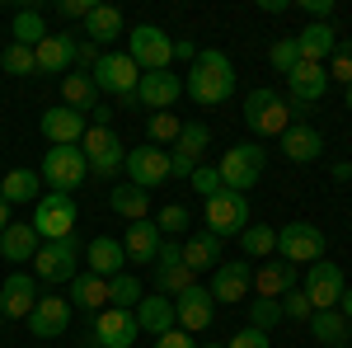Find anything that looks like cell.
<instances>
[{
	"label": "cell",
	"mask_w": 352,
	"mask_h": 348,
	"mask_svg": "<svg viewBox=\"0 0 352 348\" xmlns=\"http://www.w3.org/2000/svg\"><path fill=\"white\" fill-rule=\"evenodd\" d=\"M155 348H197V339H192L188 329H169V334L155 339Z\"/></svg>",
	"instance_id": "db71d44e"
},
{
	"label": "cell",
	"mask_w": 352,
	"mask_h": 348,
	"mask_svg": "<svg viewBox=\"0 0 352 348\" xmlns=\"http://www.w3.org/2000/svg\"><path fill=\"white\" fill-rule=\"evenodd\" d=\"M141 296H146V287H141V278H136V273H118V278H109V306L132 311Z\"/></svg>",
	"instance_id": "ab89813d"
},
{
	"label": "cell",
	"mask_w": 352,
	"mask_h": 348,
	"mask_svg": "<svg viewBox=\"0 0 352 348\" xmlns=\"http://www.w3.org/2000/svg\"><path fill=\"white\" fill-rule=\"evenodd\" d=\"M89 81L99 85V94H113L118 104H136V81H141V71H136V61L127 52H104L99 57V66L89 71Z\"/></svg>",
	"instance_id": "277c9868"
},
{
	"label": "cell",
	"mask_w": 352,
	"mask_h": 348,
	"mask_svg": "<svg viewBox=\"0 0 352 348\" xmlns=\"http://www.w3.org/2000/svg\"><path fill=\"white\" fill-rule=\"evenodd\" d=\"M151 287H155V296H169V301L192 287V268L184 264V254H179L174 240L160 245V254H155V264H151Z\"/></svg>",
	"instance_id": "8fae6325"
},
{
	"label": "cell",
	"mask_w": 352,
	"mask_h": 348,
	"mask_svg": "<svg viewBox=\"0 0 352 348\" xmlns=\"http://www.w3.org/2000/svg\"><path fill=\"white\" fill-rule=\"evenodd\" d=\"M277 320H282V301H272V296L249 301V325H254V329H263V334H268Z\"/></svg>",
	"instance_id": "ee69618b"
},
{
	"label": "cell",
	"mask_w": 352,
	"mask_h": 348,
	"mask_svg": "<svg viewBox=\"0 0 352 348\" xmlns=\"http://www.w3.org/2000/svg\"><path fill=\"white\" fill-rule=\"evenodd\" d=\"M0 66H5L10 76H33V71H38V57H33V48H19V43H10V48L0 52Z\"/></svg>",
	"instance_id": "7bdbcfd3"
},
{
	"label": "cell",
	"mask_w": 352,
	"mask_h": 348,
	"mask_svg": "<svg viewBox=\"0 0 352 348\" xmlns=\"http://www.w3.org/2000/svg\"><path fill=\"white\" fill-rule=\"evenodd\" d=\"M179 254H184V264H188L192 273H212V268L226 259V254H221V240L212 231H192L188 240L179 245Z\"/></svg>",
	"instance_id": "f1b7e54d"
},
{
	"label": "cell",
	"mask_w": 352,
	"mask_h": 348,
	"mask_svg": "<svg viewBox=\"0 0 352 348\" xmlns=\"http://www.w3.org/2000/svg\"><path fill=\"white\" fill-rule=\"evenodd\" d=\"M109 207L118 216H127V221H146V212H151V193H146V188L122 184V188H113V193H109Z\"/></svg>",
	"instance_id": "8d00e7d4"
},
{
	"label": "cell",
	"mask_w": 352,
	"mask_h": 348,
	"mask_svg": "<svg viewBox=\"0 0 352 348\" xmlns=\"http://www.w3.org/2000/svg\"><path fill=\"white\" fill-rule=\"evenodd\" d=\"M240 249H244V259H268L272 249H277V231L272 226H244Z\"/></svg>",
	"instance_id": "60d3db41"
},
{
	"label": "cell",
	"mask_w": 352,
	"mask_h": 348,
	"mask_svg": "<svg viewBox=\"0 0 352 348\" xmlns=\"http://www.w3.org/2000/svg\"><path fill=\"white\" fill-rule=\"evenodd\" d=\"M94 348H132L136 344V316L132 311H118V306H104L99 316H94Z\"/></svg>",
	"instance_id": "d6986e66"
},
{
	"label": "cell",
	"mask_w": 352,
	"mask_h": 348,
	"mask_svg": "<svg viewBox=\"0 0 352 348\" xmlns=\"http://www.w3.org/2000/svg\"><path fill=\"white\" fill-rule=\"evenodd\" d=\"M127 57L136 61V71L146 76V71H169V61H174V38L155 24H136L127 33Z\"/></svg>",
	"instance_id": "5b68a950"
},
{
	"label": "cell",
	"mask_w": 352,
	"mask_h": 348,
	"mask_svg": "<svg viewBox=\"0 0 352 348\" xmlns=\"http://www.w3.org/2000/svg\"><path fill=\"white\" fill-rule=\"evenodd\" d=\"M174 57H184V61L192 66V61H197V48H192L188 38H179V43H174Z\"/></svg>",
	"instance_id": "9f6ffc18"
},
{
	"label": "cell",
	"mask_w": 352,
	"mask_h": 348,
	"mask_svg": "<svg viewBox=\"0 0 352 348\" xmlns=\"http://www.w3.org/2000/svg\"><path fill=\"white\" fill-rule=\"evenodd\" d=\"M99 57H104V48H94V43H76V71H85V76H89V71H94V66H99Z\"/></svg>",
	"instance_id": "816d5d0a"
},
{
	"label": "cell",
	"mask_w": 352,
	"mask_h": 348,
	"mask_svg": "<svg viewBox=\"0 0 352 348\" xmlns=\"http://www.w3.org/2000/svg\"><path fill=\"white\" fill-rule=\"evenodd\" d=\"M179 132H184V123H179V113H151L146 118V146H174L179 141Z\"/></svg>",
	"instance_id": "f35d334b"
},
{
	"label": "cell",
	"mask_w": 352,
	"mask_h": 348,
	"mask_svg": "<svg viewBox=\"0 0 352 348\" xmlns=\"http://www.w3.org/2000/svg\"><path fill=\"white\" fill-rule=\"evenodd\" d=\"M76 33H47L38 48H33V57H38V71L43 76H71L76 71Z\"/></svg>",
	"instance_id": "44dd1931"
},
{
	"label": "cell",
	"mask_w": 352,
	"mask_h": 348,
	"mask_svg": "<svg viewBox=\"0 0 352 348\" xmlns=\"http://www.w3.org/2000/svg\"><path fill=\"white\" fill-rule=\"evenodd\" d=\"M310 316H315V306H310V296L300 292V287H292V292L282 296V320H305L310 325Z\"/></svg>",
	"instance_id": "7dc6e473"
},
{
	"label": "cell",
	"mask_w": 352,
	"mask_h": 348,
	"mask_svg": "<svg viewBox=\"0 0 352 348\" xmlns=\"http://www.w3.org/2000/svg\"><path fill=\"white\" fill-rule=\"evenodd\" d=\"M348 113H352V85H348Z\"/></svg>",
	"instance_id": "91938a15"
},
{
	"label": "cell",
	"mask_w": 352,
	"mask_h": 348,
	"mask_svg": "<svg viewBox=\"0 0 352 348\" xmlns=\"http://www.w3.org/2000/svg\"><path fill=\"white\" fill-rule=\"evenodd\" d=\"M160 226L146 216V221H132L127 226V236H122V254H127V264H155V254H160Z\"/></svg>",
	"instance_id": "cb8c5ba5"
},
{
	"label": "cell",
	"mask_w": 352,
	"mask_h": 348,
	"mask_svg": "<svg viewBox=\"0 0 352 348\" xmlns=\"http://www.w3.org/2000/svg\"><path fill=\"white\" fill-rule=\"evenodd\" d=\"M263 170H268V151H263L258 141H240V146H230V151L221 156V165H217L221 188H235V193L254 188L258 179H263Z\"/></svg>",
	"instance_id": "3957f363"
},
{
	"label": "cell",
	"mask_w": 352,
	"mask_h": 348,
	"mask_svg": "<svg viewBox=\"0 0 352 348\" xmlns=\"http://www.w3.org/2000/svg\"><path fill=\"white\" fill-rule=\"evenodd\" d=\"M28 329H33V339H61L71 329V301L56 292H43L38 306L28 311Z\"/></svg>",
	"instance_id": "e0dca14e"
},
{
	"label": "cell",
	"mask_w": 352,
	"mask_h": 348,
	"mask_svg": "<svg viewBox=\"0 0 352 348\" xmlns=\"http://www.w3.org/2000/svg\"><path fill=\"white\" fill-rule=\"evenodd\" d=\"M282 151H287V161H296V165H315L324 156V136L315 132L310 123H292L282 132Z\"/></svg>",
	"instance_id": "4316f807"
},
{
	"label": "cell",
	"mask_w": 352,
	"mask_h": 348,
	"mask_svg": "<svg viewBox=\"0 0 352 348\" xmlns=\"http://www.w3.org/2000/svg\"><path fill=\"white\" fill-rule=\"evenodd\" d=\"M61 99H66V108H76V113H94L99 85L89 81L85 71H71V76H61Z\"/></svg>",
	"instance_id": "e575fe53"
},
{
	"label": "cell",
	"mask_w": 352,
	"mask_h": 348,
	"mask_svg": "<svg viewBox=\"0 0 352 348\" xmlns=\"http://www.w3.org/2000/svg\"><path fill=\"white\" fill-rule=\"evenodd\" d=\"M192 104L202 108H217L226 104L230 94H235V66H230V57L217 52V48H207V52H197V61L188 66V81H184Z\"/></svg>",
	"instance_id": "6da1fadb"
},
{
	"label": "cell",
	"mask_w": 352,
	"mask_h": 348,
	"mask_svg": "<svg viewBox=\"0 0 352 348\" xmlns=\"http://www.w3.org/2000/svg\"><path fill=\"white\" fill-rule=\"evenodd\" d=\"M113 38H122V10H113V5H94L89 19H85V43L109 48Z\"/></svg>",
	"instance_id": "4dcf8cb0"
},
{
	"label": "cell",
	"mask_w": 352,
	"mask_h": 348,
	"mask_svg": "<svg viewBox=\"0 0 352 348\" xmlns=\"http://www.w3.org/2000/svg\"><path fill=\"white\" fill-rule=\"evenodd\" d=\"M338 311H343V316H348V325H352V287L343 292V301H338Z\"/></svg>",
	"instance_id": "6f0895ef"
},
{
	"label": "cell",
	"mask_w": 352,
	"mask_h": 348,
	"mask_svg": "<svg viewBox=\"0 0 352 348\" xmlns=\"http://www.w3.org/2000/svg\"><path fill=\"white\" fill-rule=\"evenodd\" d=\"M10 38H14L19 48H38V43L47 38V19H43V10H19L14 24H10Z\"/></svg>",
	"instance_id": "74e56055"
},
{
	"label": "cell",
	"mask_w": 352,
	"mask_h": 348,
	"mask_svg": "<svg viewBox=\"0 0 352 348\" xmlns=\"http://www.w3.org/2000/svg\"><path fill=\"white\" fill-rule=\"evenodd\" d=\"M85 268L99 273V278H118V273H127L122 240H113V236H94V240L85 245Z\"/></svg>",
	"instance_id": "484cf974"
},
{
	"label": "cell",
	"mask_w": 352,
	"mask_h": 348,
	"mask_svg": "<svg viewBox=\"0 0 352 348\" xmlns=\"http://www.w3.org/2000/svg\"><path fill=\"white\" fill-rule=\"evenodd\" d=\"M310 334H315L324 348H348L352 325H348L343 311H315V316H310Z\"/></svg>",
	"instance_id": "836d02e7"
},
{
	"label": "cell",
	"mask_w": 352,
	"mask_h": 348,
	"mask_svg": "<svg viewBox=\"0 0 352 348\" xmlns=\"http://www.w3.org/2000/svg\"><path fill=\"white\" fill-rule=\"evenodd\" d=\"M324 71H329V81L338 76V85H352V38H338V48H333Z\"/></svg>",
	"instance_id": "f6af8a7d"
},
{
	"label": "cell",
	"mask_w": 352,
	"mask_h": 348,
	"mask_svg": "<svg viewBox=\"0 0 352 348\" xmlns=\"http://www.w3.org/2000/svg\"><path fill=\"white\" fill-rule=\"evenodd\" d=\"M0 254H5L10 264H33V254H38V231H33V221H10L5 236H0Z\"/></svg>",
	"instance_id": "f546056e"
},
{
	"label": "cell",
	"mask_w": 352,
	"mask_h": 348,
	"mask_svg": "<svg viewBox=\"0 0 352 348\" xmlns=\"http://www.w3.org/2000/svg\"><path fill=\"white\" fill-rule=\"evenodd\" d=\"M174 320H179V329H188V334L212 329V320H217V301H212V292L197 287V283H192L188 292H179L174 296Z\"/></svg>",
	"instance_id": "ac0fdd59"
},
{
	"label": "cell",
	"mask_w": 352,
	"mask_h": 348,
	"mask_svg": "<svg viewBox=\"0 0 352 348\" xmlns=\"http://www.w3.org/2000/svg\"><path fill=\"white\" fill-rule=\"evenodd\" d=\"M207 146H212V132H207V123H188V127L179 132V141H174V151H179V156H188V161H197Z\"/></svg>",
	"instance_id": "b9f144b4"
},
{
	"label": "cell",
	"mask_w": 352,
	"mask_h": 348,
	"mask_svg": "<svg viewBox=\"0 0 352 348\" xmlns=\"http://www.w3.org/2000/svg\"><path fill=\"white\" fill-rule=\"evenodd\" d=\"M43 184L56 188V193H71V188H80V179L89 174V165H85L80 146H52L47 156H43Z\"/></svg>",
	"instance_id": "30bf717a"
},
{
	"label": "cell",
	"mask_w": 352,
	"mask_h": 348,
	"mask_svg": "<svg viewBox=\"0 0 352 348\" xmlns=\"http://www.w3.org/2000/svg\"><path fill=\"white\" fill-rule=\"evenodd\" d=\"M188 184H192V193H202V198H212V193L221 188V174H217V170H207V165H197V170L188 174Z\"/></svg>",
	"instance_id": "f907efd6"
},
{
	"label": "cell",
	"mask_w": 352,
	"mask_h": 348,
	"mask_svg": "<svg viewBox=\"0 0 352 348\" xmlns=\"http://www.w3.org/2000/svg\"><path fill=\"white\" fill-rule=\"evenodd\" d=\"M202 348H226V344H202Z\"/></svg>",
	"instance_id": "94428289"
},
{
	"label": "cell",
	"mask_w": 352,
	"mask_h": 348,
	"mask_svg": "<svg viewBox=\"0 0 352 348\" xmlns=\"http://www.w3.org/2000/svg\"><path fill=\"white\" fill-rule=\"evenodd\" d=\"M85 113H76V108H66V104H56L47 108L43 118H38V132L47 136L52 146H80V136H85Z\"/></svg>",
	"instance_id": "7402d4cb"
},
{
	"label": "cell",
	"mask_w": 352,
	"mask_h": 348,
	"mask_svg": "<svg viewBox=\"0 0 352 348\" xmlns=\"http://www.w3.org/2000/svg\"><path fill=\"white\" fill-rule=\"evenodd\" d=\"M272 66H277V71H282V76H292V71H296L300 66V52H296V38H282V43H272Z\"/></svg>",
	"instance_id": "c3c4849f"
},
{
	"label": "cell",
	"mask_w": 352,
	"mask_h": 348,
	"mask_svg": "<svg viewBox=\"0 0 352 348\" xmlns=\"http://www.w3.org/2000/svg\"><path fill=\"white\" fill-rule=\"evenodd\" d=\"M122 170H127V184L132 188H160L164 179H169V151H160V146H136V151H127V161H122Z\"/></svg>",
	"instance_id": "4fadbf2b"
},
{
	"label": "cell",
	"mask_w": 352,
	"mask_h": 348,
	"mask_svg": "<svg viewBox=\"0 0 352 348\" xmlns=\"http://www.w3.org/2000/svg\"><path fill=\"white\" fill-rule=\"evenodd\" d=\"M249 287H254V268H249V259H221V264L212 268V283H207L212 301H226V306L244 301Z\"/></svg>",
	"instance_id": "9a60e30c"
},
{
	"label": "cell",
	"mask_w": 352,
	"mask_h": 348,
	"mask_svg": "<svg viewBox=\"0 0 352 348\" xmlns=\"http://www.w3.org/2000/svg\"><path fill=\"white\" fill-rule=\"evenodd\" d=\"M33 306H38V283L28 273H10L0 283V316L5 320H28Z\"/></svg>",
	"instance_id": "603a6c76"
},
{
	"label": "cell",
	"mask_w": 352,
	"mask_h": 348,
	"mask_svg": "<svg viewBox=\"0 0 352 348\" xmlns=\"http://www.w3.org/2000/svg\"><path fill=\"white\" fill-rule=\"evenodd\" d=\"M179 99H184V76H174V71H146L136 81V104L151 113H169Z\"/></svg>",
	"instance_id": "2e32d148"
},
{
	"label": "cell",
	"mask_w": 352,
	"mask_h": 348,
	"mask_svg": "<svg viewBox=\"0 0 352 348\" xmlns=\"http://www.w3.org/2000/svg\"><path fill=\"white\" fill-rule=\"evenodd\" d=\"M89 10H94V0H61L56 5L61 19H89Z\"/></svg>",
	"instance_id": "f5cc1de1"
},
{
	"label": "cell",
	"mask_w": 352,
	"mask_h": 348,
	"mask_svg": "<svg viewBox=\"0 0 352 348\" xmlns=\"http://www.w3.org/2000/svg\"><path fill=\"white\" fill-rule=\"evenodd\" d=\"M5 226H10V203L0 198V236H5Z\"/></svg>",
	"instance_id": "680465c9"
},
{
	"label": "cell",
	"mask_w": 352,
	"mask_h": 348,
	"mask_svg": "<svg viewBox=\"0 0 352 348\" xmlns=\"http://www.w3.org/2000/svg\"><path fill=\"white\" fill-rule=\"evenodd\" d=\"M0 325H5V316H0Z\"/></svg>",
	"instance_id": "6125c7cd"
},
{
	"label": "cell",
	"mask_w": 352,
	"mask_h": 348,
	"mask_svg": "<svg viewBox=\"0 0 352 348\" xmlns=\"http://www.w3.org/2000/svg\"><path fill=\"white\" fill-rule=\"evenodd\" d=\"M226 348H272V339L263 334V329H254V325H244L240 334H230V339H226Z\"/></svg>",
	"instance_id": "681fc988"
},
{
	"label": "cell",
	"mask_w": 352,
	"mask_h": 348,
	"mask_svg": "<svg viewBox=\"0 0 352 348\" xmlns=\"http://www.w3.org/2000/svg\"><path fill=\"white\" fill-rule=\"evenodd\" d=\"M292 113L296 108L287 104L277 90H268V85H258V90L244 94V123H249L254 136H282L292 127Z\"/></svg>",
	"instance_id": "7a4b0ae2"
},
{
	"label": "cell",
	"mask_w": 352,
	"mask_h": 348,
	"mask_svg": "<svg viewBox=\"0 0 352 348\" xmlns=\"http://www.w3.org/2000/svg\"><path fill=\"white\" fill-rule=\"evenodd\" d=\"M244 226H249V198L235 193V188H217L212 198H207V226L202 231H212V236H240Z\"/></svg>",
	"instance_id": "ba28073f"
},
{
	"label": "cell",
	"mask_w": 352,
	"mask_h": 348,
	"mask_svg": "<svg viewBox=\"0 0 352 348\" xmlns=\"http://www.w3.org/2000/svg\"><path fill=\"white\" fill-rule=\"evenodd\" d=\"M155 226H160V236H184V231H188V207H184V203H164L160 216H155Z\"/></svg>",
	"instance_id": "bcb514c9"
},
{
	"label": "cell",
	"mask_w": 352,
	"mask_h": 348,
	"mask_svg": "<svg viewBox=\"0 0 352 348\" xmlns=\"http://www.w3.org/2000/svg\"><path fill=\"white\" fill-rule=\"evenodd\" d=\"M329 174H333V184H348V179H352V161H333Z\"/></svg>",
	"instance_id": "11a10c76"
},
{
	"label": "cell",
	"mask_w": 352,
	"mask_h": 348,
	"mask_svg": "<svg viewBox=\"0 0 352 348\" xmlns=\"http://www.w3.org/2000/svg\"><path fill=\"white\" fill-rule=\"evenodd\" d=\"M329 94V71L320 61H300L296 71L287 76V104L300 108V104H320Z\"/></svg>",
	"instance_id": "ffe728a7"
},
{
	"label": "cell",
	"mask_w": 352,
	"mask_h": 348,
	"mask_svg": "<svg viewBox=\"0 0 352 348\" xmlns=\"http://www.w3.org/2000/svg\"><path fill=\"white\" fill-rule=\"evenodd\" d=\"M66 301H76L80 311H104V306H109V278H99V273H89V268L76 273Z\"/></svg>",
	"instance_id": "1f68e13d"
},
{
	"label": "cell",
	"mask_w": 352,
	"mask_h": 348,
	"mask_svg": "<svg viewBox=\"0 0 352 348\" xmlns=\"http://www.w3.org/2000/svg\"><path fill=\"white\" fill-rule=\"evenodd\" d=\"M80 156L85 165H89V174H104V179H113L118 170H122V161H127V146L118 141V132L113 127H85L80 136Z\"/></svg>",
	"instance_id": "52a82bcc"
},
{
	"label": "cell",
	"mask_w": 352,
	"mask_h": 348,
	"mask_svg": "<svg viewBox=\"0 0 352 348\" xmlns=\"http://www.w3.org/2000/svg\"><path fill=\"white\" fill-rule=\"evenodd\" d=\"M300 292L310 296V306L315 311H338V301H343V292H348V283H343V268L338 264H310V273H305V287Z\"/></svg>",
	"instance_id": "5bb4252c"
},
{
	"label": "cell",
	"mask_w": 352,
	"mask_h": 348,
	"mask_svg": "<svg viewBox=\"0 0 352 348\" xmlns=\"http://www.w3.org/2000/svg\"><path fill=\"white\" fill-rule=\"evenodd\" d=\"M254 287H258V296H287L292 287H296V264H287V259H277V264H268L263 259V268L254 273Z\"/></svg>",
	"instance_id": "d6a6232c"
},
{
	"label": "cell",
	"mask_w": 352,
	"mask_h": 348,
	"mask_svg": "<svg viewBox=\"0 0 352 348\" xmlns=\"http://www.w3.org/2000/svg\"><path fill=\"white\" fill-rule=\"evenodd\" d=\"M38 184H43V174L38 170H10L5 179H0V198L14 207V203H38Z\"/></svg>",
	"instance_id": "d590c367"
},
{
	"label": "cell",
	"mask_w": 352,
	"mask_h": 348,
	"mask_svg": "<svg viewBox=\"0 0 352 348\" xmlns=\"http://www.w3.org/2000/svg\"><path fill=\"white\" fill-rule=\"evenodd\" d=\"M33 231H38L43 240H71V236H76V198H71V193L47 188V193L38 198Z\"/></svg>",
	"instance_id": "8992f818"
},
{
	"label": "cell",
	"mask_w": 352,
	"mask_h": 348,
	"mask_svg": "<svg viewBox=\"0 0 352 348\" xmlns=\"http://www.w3.org/2000/svg\"><path fill=\"white\" fill-rule=\"evenodd\" d=\"M333 48H338V28H333V24H305L296 33L300 61H320V66H324L329 57H333Z\"/></svg>",
	"instance_id": "83f0119b"
},
{
	"label": "cell",
	"mask_w": 352,
	"mask_h": 348,
	"mask_svg": "<svg viewBox=\"0 0 352 348\" xmlns=\"http://www.w3.org/2000/svg\"><path fill=\"white\" fill-rule=\"evenodd\" d=\"M132 316H136V329H141V334H155V339H160V334H169V329H179V320H174V301H169V296H141V301H136L132 306Z\"/></svg>",
	"instance_id": "d4e9b609"
},
{
	"label": "cell",
	"mask_w": 352,
	"mask_h": 348,
	"mask_svg": "<svg viewBox=\"0 0 352 348\" xmlns=\"http://www.w3.org/2000/svg\"><path fill=\"white\" fill-rule=\"evenodd\" d=\"M33 264H38V283H71L76 273H80V245L76 236L71 240H47L38 245V254H33Z\"/></svg>",
	"instance_id": "7c38bea8"
},
{
	"label": "cell",
	"mask_w": 352,
	"mask_h": 348,
	"mask_svg": "<svg viewBox=\"0 0 352 348\" xmlns=\"http://www.w3.org/2000/svg\"><path fill=\"white\" fill-rule=\"evenodd\" d=\"M277 254L287 264H320L324 259V231L315 221H292L277 231Z\"/></svg>",
	"instance_id": "9c48e42d"
}]
</instances>
